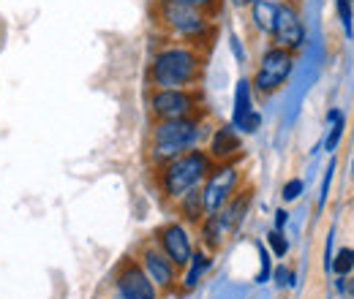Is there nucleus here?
<instances>
[{
	"label": "nucleus",
	"instance_id": "nucleus-24",
	"mask_svg": "<svg viewBox=\"0 0 354 299\" xmlns=\"http://www.w3.org/2000/svg\"><path fill=\"white\" fill-rule=\"evenodd\" d=\"M338 11H341V19H344L346 33L352 36V6H349V0H338Z\"/></svg>",
	"mask_w": 354,
	"mask_h": 299
},
{
	"label": "nucleus",
	"instance_id": "nucleus-5",
	"mask_svg": "<svg viewBox=\"0 0 354 299\" xmlns=\"http://www.w3.org/2000/svg\"><path fill=\"white\" fill-rule=\"evenodd\" d=\"M202 109V93L194 87L185 90H156L150 93V117L153 123L158 120H199Z\"/></svg>",
	"mask_w": 354,
	"mask_h": 299
},
{
	"label": "nucleus",
	"instance_id": "nucleus-25",
	"mask_svg": "<svg viewBox=\"0 0 354 299\" xmlns=\"http://www.w3.org/2000/svg\"><path fill=\"white\" fill-rule=\"evenodd\" d=\"M259 126H262V117H259V112H251V115H248V117L240 123V128L245 131V133H254V131L259 128Z\"/></svg>",
	"mask_w": 354,
	"mask_h": 299
},
{
	"label": "nucleus",
	"instance_id": "nucleus-16",
	"mask_svg": "<svg viewBox=\"0 0 354 299\" xmlns=\"http://www.w3.org/2000/svg\"><path fill=\"white\" fill-rule=\"evenodd\" d=\"M223 237H229L226 231H223V226H221V220H218V215L213 213V215H207L205 220H202V240H205V245L207 248H218L223 242Z\"/></svg>",
	"mask_w": 354,
	"mask_h": 299
},
{
	"label": "nucleus",
	"instance_id": "nucleus-12",
	"mask_svg": "<svg viewBox=\"0 0 354 299\" xmlns=\"http://www.w3.org/2000/svg\"><path fill=\"white\" fill-rule=\"evenodd\" d=\"M251 196H254V191L251 188H237V193L223 204L221 210H218V220H221L223 231L226 234H232V231H237L240 229V223H243V218L248 215V207H251Z\"/></svg>",
	"mask_w": 354,
	"mask_h": 299
},
{
	"label": "nucleus",
	"instance_id": "nucleus-29",
	"mask_svg": "<svg viewBox=\"0 0 354 299\" xmlns=\"http://www.w3.org/2000/svg\"><path fill=\"white\" fill-rule=\"evenodd\" d=\"M3 33H6V30H3V22H0V44H3Z\"/></svg>",
	"mask_w": 354,
	"mask_h": 299
},
{
	"label": "nucleus",
	"instance_id": "nucleus-6",
	"mask_svg": "<svg viewBox=\"0 0 354 299\" xmlns=\"http://www.w3.org/2000/svg\"><path fill=\"white\" fill-rule=\"evenodd\" d=\"M240 188V169L232 164H221L218 169L210 171V177L205 180L202 188V202H205V213H218L223 204L237 193Z\"/></svg>",
	"mask_w": 354,
	"mask_h": 299
},
{
	"label": "nucleus",
	"instance_id": "nucleus-2",
	"mask_svg": "<svg viewBox=\"0 0 354 299\" xmlns=\"http://www.w3.org/2000/svg\"><path fill=\"white\" fill-rule=\"evenodd\" d=\"M213 171V158L205 150H188L183 155H177L172 161L161 164V196L167 202H180L188 191L199 188V182H205Z\"/></svg>",
	"mask_w": 354,
	"mask_h": 299
},
{
	"label": "nucleus",
	"instance_id": "nucleus-28",
	"mask_svg": "<svg viewBox=\"0 0 354 299\" xmlns=\"http://www.w3.org/2000/svg\"><path fill=\"white\" fill-rule=\"evenodd\" d=\"M346 286H349V291H352V297H354V280H349V283H346Z\"/></svg>",
	"mask_w": 354,
	"mask_h": 299
},
{
	"label": "nucleus",
	"instance_id": "nucleus-20",
	"mask_svg": "<svg viewBox=\"0 0 354 299\" xmlns=\"http://www.w3.org/2000/svg\"><path fill=\"white\" fill-rule=\"evenodd\" d=\"M354 267V251H349V248H344V251H338V256H335V261H333V269L344 278L349 269Z\"/></svg>",
	"mask_w": 354,
	"mask_h": 299
},
{
	"label": "nucleus",
	"instance_id": "nucleus-10",
	"mask_svg": "<svg viewBox=\"0 0 354 299\" xmlns=\"http://www.w3.org/2000/svg\"><path fill=\"white\" fill-rule=\"evenodd\" d=\"M158 245L167 256L172 258L175 267H188V261L194 256V248H191V237L185 231L183 223H167L158 229Z\"/></svg>",
	"mask_w": 354,
	"mask_h": 299
},
{
	"label": "nucleus",
	"instance_id": "nucleus-9",
	"mask_svg": "<svg viewBox=\"0 0 354 299\" xmlns=\"http://www.w3.org/2000/svg\"><path fill=\"white\" fill-rule=\"evenodd\" d=\"M142 267H145L147 278H150L156 286L172 289V283H175V278H177V267L172 264V258L161 251L158 242H147V245L142 248Z\"/></svg>",
	"mask_w": 354,
	"mask_h": 299
},
{
	"label": "nucleus",
	"instance_id": "nucleus-22",
	"mask_svg": "<svg viewBox=\"0 0 354 299\" xmlns=\"http://www.w3.org/2000/svg\"><path fill=\"white\" fill-rule=\"evenodd\" d=\"M341 133H344V117H338V120L333 123V131H330V136H327V142H324V147H327V150H335V144H338V139H341Z\"/></svg>",
	"mask_w": 354,
	"mask_h": 299
},
{
	"label": "nucleus",
	"instance_id": "nucleus-23",
	"mask_svg": "<svg viewBox=\"0 0 354 299\" xmlns=\"http://www.w3.org/2000/svg\"><path fill=\"white\" fill-rule=\"evenodd\" d=\"M300 193H303V182H300V180H289V182L283 185V199H286V202L297 199Z\"/></svg>",
	"mask_w": 354,
	"mask_h": 299
},
{
	"label": "nucleus",
	"instance_id": "nucleus-17",
	"mask_svg": "<svg viewBox=\"0 0 354 299\" xmlns=\"http://www.w3.org/2000/svg\"><path fill=\"white\" fill-rule=\"evenodd\" d=\"M251 85L243 79L237 85V93H234V128H240V123L251 115Z\"/></svg>",
	"mask_w": 354,
	"mask_h": 299
},
{
	"label": "nucleus",
	"instance_id": "nucleus-11",
	"mask_svg": "<svg viewBox=\"0 0 354 299\" xmlns=\"http://www.w3.org/2000/svg\"><path fill=\"white\" fill-rule=\"evenodd\" d=\"M272 36H275L278 46H283V49H289V52L303 44V25H300V19H297V14H295L292 6H278Z\"/></svg>",
	"mask_w": 354,
	"mask_h": 299
},
{
	"label": "nucleus",
	"instance_id": "nucleus-7",
	"mask_svg": "<svg viewBox=\"0 0 354 299\" xmlns=\"http://www.w3.org/2000/svg\"><path fill=\"white\" fill-rule=\"evenodd\" d=\"M289 71H292V52L283 49V46H272L265 57H262V63H259V71H257L254 85H257V90L262 95H270L272 90H278V87L286 82Z\"/></svg>",
	"mask_w": 354,
	"mask_h": 299
},
{
	"label": "nucleus",
	"instance_id": "nucleus-1",
	"mask_svg": "<svg viewBox=\"0 0 354 299\" xmlns=\"http://www.w3.org/2000/svg\"><path fill=\"white\" fill-rule=\"evenodd\" d=\"M207 49L188 41L180 46H164L147 71V79L156 90H185L194 87L205 74Z\"/></svg>",
	"mask_w": 354,
	"mask_h": 299
},
{
	"label": "nucleus",
	"instance_id": "nucleus-19",
	"mask_svg": "<svg viewBox=\"0 0 354 299\" xmlns=\"http://www.w3.org/2000/svg\"><path fill=\"white\" fill-rule=\"evenodd\" d=\"M177 3H183V6H191V8L202 11L207 19H213V17H218V14H221V3H223V0H177Z\"/></svg>",
	"mask_w": 354,
	"mask_h": 299
},
{
	"label": "nucleus",
	"instance_id": "nucleus-26",
	"mask_svg": "<svg viewBox=\"0 0 354 299\" xmlns=\"http://www.w3.org/2000/svg\"><path fill=\"white\" fill-rule=\"evenodd\" d=\"M259 251H262V272H259V283H262V280H267V275H270V258H267L265 248H259Z\"/></svg>",
	"mask_w": 354,
	"mask_h": 299
},
{
	"label": "nucleus",
	"instance_id": "nucleus-13",
	"mask_svg": "<svg viewBox=\"0 0 354 299\" xmlns=\"http://www.w3.org/2000/svg\"><path fill=\"white\" fill-rule=\"evenodd\" d=\"M237 150H240V139H237V133L234 128H218L213 133V142H210V158H213V164H229L234 155H237Z\"/></svg>",
	"mask_w": 354,
	"mask_h": 299
},
{
	"label": "nucleus",
	"instance_id": "nucleus-21",
	"mask_svg": "<svg viewBox=\"0 0 354 299\" xmlns=\"http://www.w3.org/2000/svg\"><path fill=\"white\" fill-rule=\"evenodd\" d=\"M267 242H270V248H272V253H275V256H283V253L289 251V245H286V240H283V234H281L278 229L267 234Z\"/></svg>",
	"mask_w": 354,
	"mask_h": 299
},
{
	"label": "nucleus",
	"instance_id": "nucleus-15",
	"mask_svg": "<svg viewBox=\"0 0 354 299\" xmlns=\"http://www.w3.org/2000/svg\"><path fill=\"white\" fill-rule=\"evenodd\" d=\"M275 14H278V6L272 0H254V22L259 25V30L265 33L275 30Z\"/></svg>",
	"mask_w": 354,
	"mask_h": 299
},
{
	"label": "nucleus",
	"instance_id": "nucleus-27",
	"mask_svg": "<svg viewBox=\"0 0 354 299\" xmlns=\"http://www.w3.org/2000/svg\"><path fill=\"white\" fill-rule=\"evenodd\" d=\"M283 223H286V213H283V210H278V213H275V226H278V231H281V226H283Z\"/></svg>",
	"mask_w": 354,
	"mask_h": 299
},
{
	"label": "nucleus",
	"instance_id": "nucleus-4",
	"mask_svg": "<svg viewBox=\"0 0 354 299\" xmlns=\"http://www.w3.org/2000/svg\"><path fill=\"white\" fill-rule=\"evenodd\" d=\"M153 19H156L164 30L175 33V36L185 39V41H194V39L205 36L207 30H213V28H210V19H207L202 11H196V8H191V6H183V3H177V0H156V6H153Z\"/></svg>",
	"mask_w": 354,
	"mask_h": 299
},
{
	"label": "nucleus",
	"instance_id": "nucleus-3",
	"mask_svg": "<svg viewBox=\"0 0 354 299\" xmlns=\"http://www.w3.org/2000/svg\"><path fill=\"white\" fill-rule=\"evenodd\" d=\"M199 139V120H158L150 128L147 139V158L161 166L167 161H172L177 155L194 150Z\"/></svg>",
	"mask_w": 354,
	"mask_h": 299
},
{
	"label": "nucleus",
	"instance_id": "nucleus-8",
	"mask_svg": "<svg viewBox=\"0 0 354 299\" xmlns=\"http://www.w3.org/2000/svg\"><path fill=\"white\" fill-rule=\"evenodd\" d=\"M118 289L123 299H156V283L136 258H123L118 267Z\"/></svg>",
	"mask_w": 354,
	"mask_h": 299
},
{
	"label": "nucleus",
	"instance_id": "nucleus-14",
	"mask_svg": "<svg viewBox=\"0 0 354 299\" xmlns=\"http://www.w3.org/2000/svg\"><path fill=\"white\" fill-rule=\"evenodd\" d=\"M180 213L191 223H202V215H207L205 213V202H202V188H194L180 199Z\"/></svg>",
	"mask_w": 354,
	"mask_h": 299
},
{
	"label": "nucleus",
	"instance_id": "nucleus-18",
	"mask_svg": "<svg viewBox=\"0 0 354 299\" xmlns=\"http://www.w3.org/2000/svg\"><path fill=\"white\" fill-rule=\"evenodd\" d=\"M188 264H191V269H188V275H185V289H194V286L199 283V278L210 269V264H213V261H210L207 253H194Z\"/></svg>",
	"mask_w": 354,
	"mask_h": 299
}]
</instances>
